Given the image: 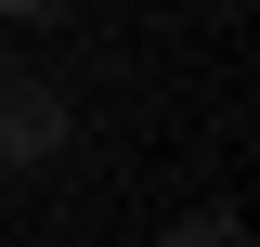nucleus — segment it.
I'll return each instance as SVG.
<instances>
[{"label":"nucleus","mask_w":260,"mask_h":247,"mask_svg":"<svg viewBox=\"0 0 260 247\" xmlns=\"http://www.w3.org/2000/svg\"><path fill=\"white\" fill-rule=\"evenodd\" d=\"M52 143H65V91H52V78H13V65H0V169H39Z\"/></svg>","instance_id":"nucleus-1"},{"label":"nucleus","mask_w":260,"mask_h":247,"mask_svg":"<svg viewBox=\"0 0 260 247\" xmlns=\"http://www.w3.org/2000/svg\"><path fill=\"white\" fill-rule=\"evenodd\" d=\"M156 247H247V221H221V208H195V221H169Z\"/></svg>","instance_id":"nucleus-2"}]
</instances>
